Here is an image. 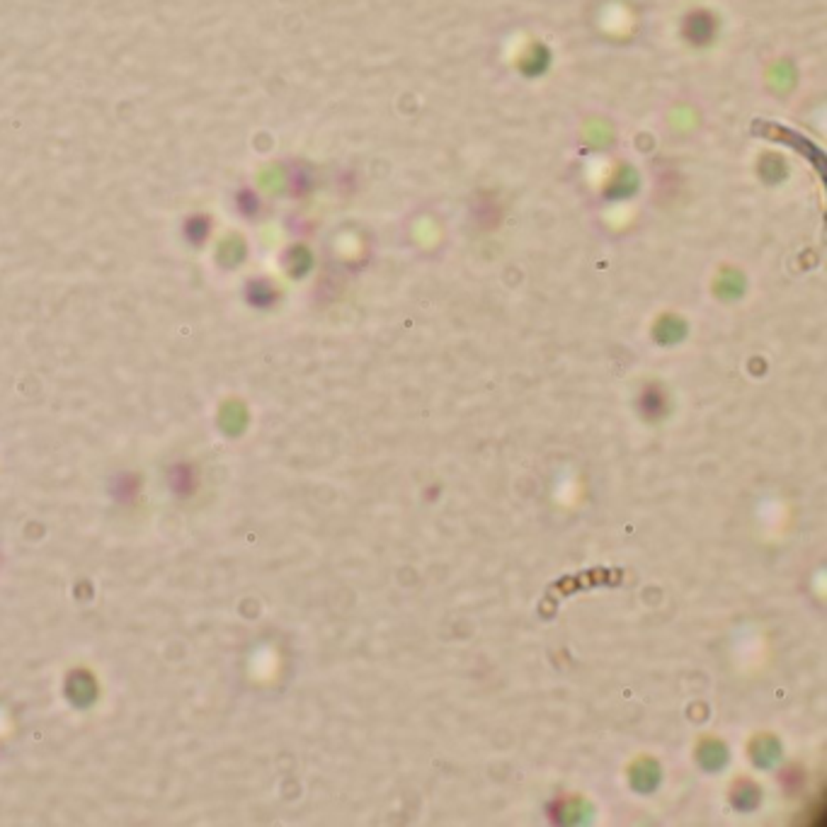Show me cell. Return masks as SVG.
<instances>
[{
  "mask_svg": "<svg viewBox=\"0 0 827 827\" xmlns=\"http://www.w3.org/2000/svg\"><path fill=\"white\" fill-rule=\"evenodd\" d=\"M692 25H694V30L689 37H692L694 42H704L711 37V22L706 15H692Z\"/></svg>",
  "mask_w": 827,
  "mask_h": 827,
  "instance_id": "1",
  "label": "cell"
}]
</instances>
